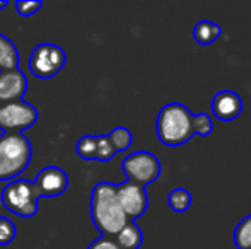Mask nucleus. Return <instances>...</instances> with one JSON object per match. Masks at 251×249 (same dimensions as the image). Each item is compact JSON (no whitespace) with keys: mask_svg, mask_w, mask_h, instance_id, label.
Masks as SVG:
<instances>
[{"mask_svg":"<svg viewBox=\"0 0 251 249\" xmlns=\"http://www.w3.org/2000/svg\"><path fill=\"white\" fill-rule=\"evenodd\" d=\"M67 62L65 51L51 43H41L29 57V70L38 79H51L63 68Z\"/></svg>","mask_w":251,"mask_h":249,"instance_id":"423d86ee","label":"nucleus"},{"mask_svg":"<svg viewBox=\"0 0 251 249\" xmlns=\"http://www.w3.org/2000/svg\"><path fill=\"white\" fill-rule=\"evenodd\" d=\"M38 121V111L33 104L26 101H14V103L0 104V128L3 133L19 132L29 128Z\"/></svg>","mask_w":251,"mask_h":249,"instance_id":"0eeeda50","label":"nucleus"},{"mask_svg":"<svg viewBox=\"0 0 251 249\" xmlns=\"http://www.w3.org/2000/svg\"><path fill=\"white\" fill-rule=\"evenodd\" d=\"M122 249H139L144 243V234L133 220H128L122 230L115 236Z\"/></svg>","mask_w":251,"mask_h":249,"instance_id":"f8f14e48","label":"nucleus"},{"mask_svg":"<svg viewBox=\"0 0 251 249\" xmlns=\"http://www.w3.org/2000/svg\"><path fill=\"white\" fill-rule=\"evenodd\" d=\"M40 9H41V2H36V0H29V2H16V10L19 12V16H23V17L34 16Z\"/></svg>","mask_w":251,"mask_h":249,"instance_id":"4be33fe9","label":"nucleus"},{"mask_svg":"<svg viewBox=\"0 0 251 249\" xmlns=\"http://www.w3.org/2000/svg\"><path fill=\"white\" fill-rule=\"evenodd\" d=\"M116 198H118L120 205H122L125 215L128 220H135L140 215H144L149 205V196L146 193V188L139 186V184L132 183V181H125L122 184H116Z\"/></svg>","mask_w":251,"mask_h":249,"instance_id":"6e6552de","label":"nucleus"},{"mask_svg":"<svg viewBox=\"0 0 251 249\" xmlns=\"http://www.w3.org/2000/svg\"><path fill=\"white\" fill-rule=\"evenodd\" d=\"M243 101L234 91H221L212 99V113L221 121H232L241 114Z\"/></svg>","mask_w":251,"mask_h":249,"instance_id":"9b49d317","label":"nucleus"},{"mask_svg":"<svg viewBox=\"0 0 251 249\" xmlns=\"http://www.w3.org/2000/svg\"><path fill=\"white\" fill-rule=\"evenodd\" d=\"M34 188L40 198H55L67 191L69 188V176L63 169L56 166H48L38 173L34 180Z\"/></svg>","mask_w":251,"mask_h":249,"instance_id":"1a4fd4ad","label":"nucleus"},{"mask_svg":"<svg viewBox=\"0 0 251 249\" xmlns=\"http://www.w3.org/2000/svg\"><path fill=\"white\" fill-rule=\"evenodd\" d=\"M16 226H14L12 220L5 219V217H0V246H5V244L12 243V239L16 237Z\"/></svg>","mask_w":251,"mask_h":249,"instance_id":"412c9836","label":"nucleus"},{"mask_svg":"<svg viewBox=\"0 0 251 249\" xmlns=\"http://www.w3.org/2000/svg\"><path fill=\"white\" fill-rule=\"evenodd\" d=\"M108 138L111 142L113 149L118 152H123V150H128L130 145L133 142V136H132V132L125 126H118V128L111 130V133H108Z\"/></svg>","mask_w":251,"mask_h":249,"instance_id":"dca6fc26","label":"nucleus"},{"mask_svg":"<svg viewBox=\"0 0 251 249\" xmlns=\"http://www.w3.org/2000/svg\"><path fill=\"white\" fill-rule=\"evenodd\" d=\"M116 156V150L113 149L111 142H109L108 135H98V152H96V160L101 162H108Z\"/></svg>","mask_w":251,"mask_h":249,"instance_id":"6ab92c4d","label":"nucleus"},{"mask_svg":"<svg viewBox=\"0 0 251 249\" xmlns=\"http://www.w3.org/2000/svg\"><path fill=\"white\" fill-rule=\"evenodd\" d=\"M91 219L101 236L115 237L128 222L118 198L116 184L98 183L91 195Z\"/></svg>","mask_w":251,"mask_h":249,"instance_id":"f257e3e1","label":"nucleus"},{"mask_svg":"<svg viewBox=\"0 0 251 249\" xmlns=\"http://www.w3.org/2000/svg\"><path fill=\"white\" fill-rule=\"evenodd\" d=\"M122 169L128 181L146 188L154 183L161 176V162L151 152H133L125 157L122 162Z\"/></svg>","mask_w":251,"mask_h":249,"instance_id":"39448f33","label":"nucleus"},{"mask_svg":"<svg viewBox=\"0 0 251 249\" xmlns=\"http://www.w3.org/2000/svg\"><path fill=\"white\" fill-rule=\"evenodd\" d=\"M168 205L173 212L183 213L192 206V195H190L188 189L176 188L168 195Z\"/></svg>","mask_w":251,"mask_h":249,"instance_id":"2eb2a0df","label":"nucleus"},{"mask_svg":"<svg viewBox=\"0 0 251 249\" xmlns=\"http://www.w3.org/2000/svg\"><path fill=\"white\" fill-rule=\"evenodd\" d=\"M2 203L9 212L16 213V215L31 217L36 215L38 212V191L33 183L26 180H14L2 189Z\"/></svg>","mask_w":251,"mask_h":249,"instance_id":"20e7f679","label":"nucleus"},{"mask_svg":"<svg viewBox=\"0 0 251 249\" xmlns=\"http://www.w3.org/2000/svg\"><path fill=\"white\" fill-rule=\"evenodd\" d=\"M27 79L21 68L0 72V104L21 101L26 94Z\"/></svg>","mask_w":251,"mask_h":249,"instance_id":"9d476101","label":"nucleus"},{"mask_svg":"<svg viewBox=\"0 0 251 249\" xmlns=\"http://www.w3.org/2000/svg\"><path fill=\"white\" fill-rule=\"evenodd\" d=\"M7 5H9V2H7V0H0V10H3Z\"/></svg>","mask_w":251,"mask_h":249,"instance_id":"b1692460","label":"nucleus"},{"mask_svg":"<svg viewBox=\"0 0 251 249\" xmlns=\"http://www.w3.org/2000/svg\"><path fill=\"white\" fill-rule=\"evenodd\" d=\"M19 68V51L7 36L0 34V72Z\"/></svg>","mask_w":251,"mask_h":249,"instance_id":"ddd939ff","label":"nucleus"},{"mask_svg":"<svg viewBox=\"0 0 251 249\" xmlns=\"http://www.w3.org/2000/svg\"><path fill=\"white\" fill-rule=\"evenodd\" d=\"M157 138L168 147H178L186 143L193 133V114L179 103H169L159 111L155 123Z\"/></svg>","mask_w":251,"mask_h":249,"instance_id":"f03ea898","label":"nucleus"},{"mask_svg":"<svg viewBox=\"0 0 251 249\" xmlns=\"http://www.w3.org/2000/svg\"><path fill=\"white\" fill-rule=\"evenodd\" d=\"M234 244L238 249H251V215L243 219L234 229Z\"/></svg>","mask_w":251,"mask_h":249,"instance_id":"f3484780","label":"nucleus"},{"mask_svg":"<svg viewBox=\"0 0 251 249\" xmlns=\"http://www.w3.org/2000/svg\"><path fill=\"white\" fill-rule=\"evenodd\" d=\"M214 125H212V118L207 113L193 114V133L200 136H207L212 133Z\"/></svg>","mask_w":251,"mask_h":249,"instance_id":"aec40b11","label":"nucleus"},{"mask_svg":"<svg viewBox=\"0 0 251 249\" xmlns=\"http://www.w3.org/2000/svg\"><path fill=\"white\" fill-rule=\"evenodd\" d=\"M33 145L19 132L0 135V181H14L31 162Z\"/></svg>","mask_w":251,"mask_h":249,"instance_id":"7ed1b4c3","label":"nucleus"},{"mask_svg":"<svg viewBox=\"0 0 251 249\" xmlns=\"http://www.w3.org/2000/svg\"><path fill=\"white\" fill-rule=\"evenodd\" d=\"M87 249H122V248L116 243L115 237L101 236V237H98V239H94L93 243L87 246Z\"/></svg>","mask_w":251,"mask_h":249,"instance_id":"5701e85b","label":"nucleus"},{"mask_svg":"<svg viewBox=\"0 0 251 249\" xmlns=\"http://www.w3.org/2000/svg\"><path fill=\"white\" fill-rule=\"evenodd\" d=\"M221 33L222 29L219 24L212 23V21H200V23H197L195 29H193V38L201 46H208V45L219 40Z\"/></svg>","mask_w":251,"mask_h":249,"instance_id":"4468645a","label":"nucleus"},{"mask_svg":"<svg viewBox=\"0 0 251 249\" xmlns=\"http://www.w3.org/2000/svg\"><path fill=\"white\" fill-rule=\"evenodd\" d=\"M75 150L79 154V157L86 160H96V152H98V135H86L82 138H79L75 145Z\"/></svg>","mask_w":251,"mask_h":249,"instance_id":"a211bd4d","label":"nucleus"}]
</instances>
